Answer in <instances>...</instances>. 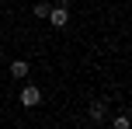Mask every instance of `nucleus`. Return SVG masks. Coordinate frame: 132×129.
Returning <instances> with one entry per match:
<instances>
[{"instance_id": "f257e3e1", "label": "nucleus", "mask_w": 132, "mask_h": 129, "mask_svg": "<svg viewBox=\"0 0 132 129\" xmlns=\"http://www.w3.org/2000/svg\"><path fill=\"white\" fill-rule=\"evenodd\" d=\"M18 105H21V108H35V105H42V91L35 87V84H24V87L18 91Z\"/></svg>"}, {"instance_id": "f03ea898", "label": "nucleus", "mask_w": 132, "mask_h": 129, "mask_svg": "<svg viewBox=\"0 0 132 129\" xmlns=\"http://www.w3.org/2000/svg\"><path fill=\"white\" fill-rule=\"evenodd\" d=\"M45 21H49V25H52V28H66V25H70V7H49V14H45Z\"/></svg>"}, {"instance_id": "7ed1b4c3", "label": "nucleus", "mask_w": 132, "mask_h": 129, "mask_svg": "<svg viewBox=\"0 0 132 129\" xmlns=\"http://www.w3.org/2000/svg\"><path fill=\"white\" fill-rule=\"evenodd\" d=\"M104 115H108V98H94L87 105V119L90 122H104Z\"/></svg>"}, {"instance_id": "20e7f679", "label": "nucleus", "mask_w": 132, "mask_h": 129, "mask_svg": "<svg viewBox=\"0 0 132 129\" xmlns=\"http://www.w3.org/2000/svg\"><path fill=\"white\" fill-rule=\"evenodd\" d=\"M7 73H11L14 80H28V77H31V63L28 59H14L11 66H7Z\"/></svg>"}, {"instance_id": "39448f33", "label": "nucleus", "mask_w": 132, "mask_h": 129, "mask_svg": "<svg viewBox=\"0 0 132 129\" xmlns=\"http://www.w3.org/2000/svg\"><path fill=\"white\" fill-rule=\"evenodd\" d=\"M49 7H52V4H49V0H38V4L31 7V14H35V18H38V21H45V14H49Z\"/></svg>"}, {"instance_id": "423d86ee", "label": "nucleus", "mask_w": 132, "mask_h": 129, "mask_svg": "<svg viewBox=\"0 0 132 129\" xmlns=\"http://www.w3.org/2000/svg\"><path fill=\"white\" fill-rule=\"evenodd\" d=\"M111 126H115V129H129V112L122 108L118 115H115V122H111Z\"/></svg>"}]
</instances>
